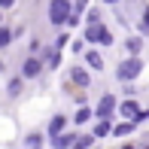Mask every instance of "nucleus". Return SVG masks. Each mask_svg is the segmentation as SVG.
<instances>
[{
    "label": "nucleus",
    "instance_id": "obj_11",
    "mask_svg": "<svg viewBox=\"0 0 149 149\" xmlns=\"http://www.w3.org/2000/svg\"><path fill=\"white\" fill-rule=\"evenodd\" d=\"M6 43H9V31L0 28V46H6Z\"/></svg>",
    "mask_w": 149,
    "mask_h": 149
},
{
    "label": "nucleus",
    "instance_id": "obj_5",
    "mask_svg": "<svg viewBox=\"0 0 149 149\" xmlns=\"http://www.w3.org/2000/svg\"><path fill=\"white\" fill-rule=\"evenodd\" d=\"M113 107H116V100H113V97H104V100H100V107H97V116H110V113H113Z\"/></svg>",
    "mask_w": 149,
    "mask_h": 149
},
{
    "label": "nucleus",
    "instance_id": "obj_4",
    "mask_svg": "<svg viewBox=\"0 0 149 149\" xmlns=\"http://www.w3.org/2000/svg\"><path fill=\"white\" fill-rule=\"evenodd\" d=\"M122 113H125V116H131V119H143V116H146V110L140 113L134 100H125V104H122Z\"/></svg>",
    "mask_w": 149,
    "mask_h": 149
},
{
    "label": "nucleus",
    "instance_id": "obj_12",
    "mask_svg": "<svg viewBox=\"0 0 149 149\" xmlns=\"http://www.w3.org/2000/svg\"><path fill=\"white\" fill-rule=\"evenodd\" d=\"M107 131H110V125H107V122H100V125L94 128V134H107Z\"/></svg>",
    "mask_w": 149,
    "mask_h": 149
},
{
    "label": "nucleus",
    "instance_id": "obj_16",
    "mask_svg": "<svg viewBox=\"0 0 149 149\" xmlns=\"http://www.w3.org/2000/svg\"><path fill=\"white\" fill-rule=\"evenodd\" d=\"M107 3H116V0H107Z\"/></svg>",
    "mask_w": 149,
    "mask_h": 149
},
{
    "label": "nucleus",
    "instance_id": "obj_15",
    "mask_svg": "<svg viewBox=\"0 0 149 149\" xmlns=\"http://www.w3.org/2000/svg\"><path fill=\"white\" fill-rule=\"evenodd\" d=\"M146 24H149V9H146Z\"/></svg>",
    "mask_w": 149,
    "mask_h": 149
},
{
    "label": "nucleus",
    "instance_id": "obj_6",
    "mask_svg": "<svg viewBox=\"0 0 149 149\" xmlns=\"http://www.w3.org/2000/svg\"><path fill=\"white\" fill-rule=\"evenodd\" d=\"M37 73H40V61H37V58H31L28 64H24V76H37Z\"/></svg>",
    "mask_w": 149,
    "mask_h": 149
},
{
    "label": "nucleus",
    "instance_id": "obj_7",
    "mask_svg": "<svg viewBox=\"0 0 149 149\" xmlns=\"http://www.w3.org/2000/svg\"><path fill=\"white\" fill-rule=\"evenodd\" d=\"M70 79H73V82H76V85H82V88H85V85H88V76H85L82 70H73V73H70Z\"/></svg>",
    "mask_w": 149,
    "mask_h": 149
},
{
    "label": "nucleus",
    "instance_id": "obj_10",
    "mask_svg": "<svg viewBox=\"0 0 149 149\" xmlns=\"http://www.w3.org/2000/svg\"><path fill=\"white\" fill-rule=\"evenodd\" d=\"M88 116H91L88 110H79V113H76V122H88Z\"/></svg>",
    "mask_w": 149,
    "mask_h": 149
},
{
    "label": "nucleus",
    "instance_id": "obj_1",
    "mask_svg": "<svg viewBox=\"0 0 149 149\" xmlns=\"http://www.w3.org/2000/svg\"><path fill=\"white\" fill-rule=\"evenodd\" d=\"M49 18L55 24H64L67 18H70V3L67 0H52V6H49Z\"/></svg>",
    "mask_w": 149,
    "mask_h": 149
},
{
    "label": "nucleus",
    "instance_id": "obj_9",
    "mask_svg": "<svg viewBox=\"0 0 149 149\" xmlns=\"http://www.w3.org/2000/svg\"><path fill=\"white\" fill-rule=\"evenodd\" d=\"M61 128H64V119H61V116H58V119H52V128H49V131H52V134H58Z\"/></svg>",
    "mask_w": 149,
    "mask_h": 149
},
{
    "label": "nucleus",
    "instance_id": "obj_8",
    "mask_svg": "<svg viewBox=\"0 0 149 149\" xmlns=\"http://www.w3.org/2000/svg\"><path fill=\"white\" fill-rule=\"evenodd\" d=\"M85 61H88V64L94 67V70H100V67H104V61H100V55H94V52H91V55L85 58Z\"/></svg>",
    "mask_w": 149,
    "mask_h": 149
},
{
    "label": "nucleus",
    "instance_id": "obj_13",
    "mask_svg": "<svg viewBox=\"0 0 149 149\" xmlns=\"http://www.w3.org/2000/svg\"><path fill=\"white\" fill-rule=\"evenodd\" d=\"M55 143H58V146H70V143H73V137H58Z\"/></svg>",
    "mask_w": 149,
    "mask_h": 149
},
{
    "label": "nucleus",
    "instance_id": "obj_2",
    "mask_svg": "<svg viewBox=\"0 0 149 149\" xmlns=\"http://www.w3.org/2000/svg\"><path fill=\"white\" fill-rule=\"evenodd\" d=\"M140 70H143V61L140 58H128V61L119 64V79H134Z\"/></svg>",
    "mask_w": 149,
    "mask_h": 149
},
{
    "label": "nucleus",
    "instance_id": "obj_3",
    "mask_svg": "<svg viewBox=\"0 0 149 149\" xmlns=\"http://www.w3.org/2000/svg\"><path fill=\"white\" fill-rule=\"evenodd\" d=\"M85 37H88L91 43H110V40H113V37H110V31L100 28L97 22H91V24H88V33H85Z\"/></svg>",
    "mask_w": 149,
    "mask_h": 149
},
{
    "label": "nucleus",
    "instance_id": "obj_14",
    "mask_svg": "<svg viewBox=\"0 0 149 149\" xmlns=\"http://www.w3.org/2000/svg\"><path fill=\"white\" fill-rule=\"evenodd\" d=\"M0 6H12V0H0Z\"/></svg>",
    "mask_w": 149,
    "mask_h": 149
}]
</instances>
